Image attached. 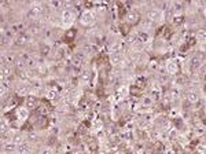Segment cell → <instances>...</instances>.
Returning <instances> with one entry per match:
<instances>
[{"label":"cell","mask_w":206,"mask_h":154,"mask_svg":"<svg viewBox=\"0 0 206 154\" xmlns=\"http://www.w3.org/2000/svg\"><path fill=\"white\" fill-rule=\"evenodd\" d=\"M76 19V10L72 8V10H63L62 11V25L65 28H69Z\"/></svg>","instance_id":"1"},{"label":"cell","mask_w":206,"mask_h":154,"mask_svg":"<svg viewBox=\"0 0 206 154\" xmlns=\"http://www.w3.org/2000/svg\"><path fill=\"white\" fill-rule=\"evenodd\" d=\"M95 19V12L94 11H84L83 14H81V18H80V22L83 23V25H91L92 22Z\"/></svg>","instance_id":"2"},{"label":"cell","mask_w":206,"mask_h":154,"mask_svg":"<svg viewBox=\"0 0 206 154\" xmlns=\"http://www.w3.org/2000/svg\"><path fill=\"white\" fill-rule=\"evenodd\" d=\"M28 41H29V39H28L26 35H23L22 32H19V33H18V36L15 37V40H14V44L21 47V46H25Z\"/></svg>","instance_id":"3"},{"label":"cell","mask_w":206,"mask_h":154,"mask_svg":"<svg viewBox=\"0 0 206 154\" xmlns=\"http://www.w3.org/2000/svg\"><path fill=\"white\" fill-rule=\"evenodd\" d=\"M162 15V11L159 10V8H151V10L148 11V18L151 19V21H158L159 18Z\"/></svg>","instance_id":"4"},{"label":"cell","mask_w":206,"mask_h":154,"mask_svg":"<svg viewBox=\"0 0 206 154\" xmlns=\"http://www.w3.org/2000/svg\"><path fill=\"white\" fill-rule=\"evenodd\" d=\"M137 21H139V12H137V11H129V12L127 14V22L128 23L133 25V23H136Z\"/></svg>","instance_id":"5"},{"label":"cell","mask_w":206,"mask_h":154,"mask_svg":"<svg viewBox=\"0 0 206 154\" xmlns=\"http://www.w3.org/2000/svg\"><path fill=\"white\" fill-rule=\"evenodd\" d=\"M29 116V112H28V107H19L18 110H17V118L18 120H21V121H25Z\"/></svg>","instance_id":"6"},{"label":"cell","mask_w":206,"mask_h":154,"mask_svg":"<svg viewBox=\"0 0 206 154\" xmlns=\"http://www.w3.org/2000/svg\"><path fill=\"white\" fill-rule=\"evenodd\" d=\"M30 142H23V143H21L19 146H18V151L19 153H22V154H25V153H30L32 151V146H30Z\"/></svg>","instance_id":"7"},{"label":"cell","mask_w":206,"mask_h":154,"mask_svg":"<svg viewBox=\"0 0 206 154\" xmlns=\"http://www.w3.org/2000/svg\"><path fill=\"white\" fill-rule=\"evenodd\" d=\"M166 70H168V73H176L177 70H179V66H177V62L176 61H169L168 64H166Z\"/></svg>","instance_id":"8"},{"label":"cell","mask_w":206,"mask_h":154,"mask_svg":"<svg viewBox=\"0 0 206 154\" xmlns=\"http://www.w3.org/2000/svg\"><path fill=\"white\" fill-rule=\"evenodd\" d=\"M132 46V50H133V52H140L143 50V41L140 40V39H135V41L131 44Z\"/></svg>","instance_id":"9"},{"label":"cell","mask_w":206,"mask_h":154,"mask_svg":"<svg viewBox=\"0 0 206 154\" xmlns=\"http://www.w3.org/2000/svg\"><path fill=\"white\" fill-rule=\"evenodd\" d=\"M12 142L17 144V146H19L21 143H23L25 142V135L21 132H17L15 135H14V138H12Z\"/></svg>","instance_id":"10"},{"label":"cell","mask_w":206,"mask_h":154,"mask_svg":"<svg viewBox=\"0 0 206 154\" xmlns=\"http://www.w3.org/2000/svg\"><path fill=\"white\" fill-rule=\"evenodd\" d=\"M201 58L199 57H192L190 61V68L191 69H198L199 66H201Z\"/></svg>","instance_id":"11"},{"label":"cell","mask_w":206,"mask_h":154,"mask_svg":"<svg viewBox=\"0 0 206 154\" xmlns=\"http://www.w3.org/2000/svg\"><path fill=\"white\" fill-rule=\"evenodd\" d=\"M8 76H11V66L7 64H3L1 65V79L8 77Z\"/></svg>","instance_id":"12"},{"label":"cell","mask_w":206,"mask_h":154,"mask_svg":"<svg viewBox=\"0 0 206 154\" xmlns=\"http://www.w3.org/2000/svg\"><path fill=\"white\" fill-rule=\"evenodd\" d=\"M198 99H199V96H198V94H196V92H190V94L187 95V102H188L190 105H194V103H196V102H198Z\"/></svg>","instance_id":"13"},{"label":"cell","mask_w":206,"mask_h":154,"mask_svg":"<svg viewBox=\"0 0 206 154\" xmlns=\"http://www.w3.org/2000/svg\"><path fill=\"white\" fill-rule=\"evenodd\" d=\"M37 102V98L34 95H28L26 96V107L28 109H30V107H34Z\"/></svg>","instance_id":"14"},{"label":"cell","mask_w":206,"mask_h":154,"mask_svg":"<svg viewBox=\"0 0 206 154\" xmlns=\"http://www.w3.org/2000/svg\"><path fill=\"white\" fill-rule=\"evenodd\" d=\"M14 65H15L17 70H25V68H26V61H23V59H15V62H14Z\"/></svg>","instance_id":"15"},{"label":"cell","mask_w":206,"mask_h":154,"mask_svg":"<svg viewBox=\"0 0 206 154\" xmlns=\"http://www.w3.org/2000/svg\"><path fill=\"white\" fill-rule=\"evenodd\" d=\"M26 139H28V142H30V143H36V142H39V135H37L36 132L30 131V132L26 135Z\"/></svg>","instance_id":"16"},{"label":"cell","mask_w":206,"mask_h":154,"mask_svg":"<svg viewBox=\"0 0 206 154\" xmlns=\"http://www.w3.org/2000/svg\"><path fill=\"white\" fill-rule=\"evenodd\" d=\"M15 146L17 144L11 140V142H7V143L4 144V147H3V150L4 151H7V153H12V151H15Z\"/></svg>","instance_id":"17"},{"label":"cell","mask_w":206,"mask_h":154,"mask_svg":"<svg viewBox=\"0 0 206 154\" xmlns=\"http://www.w3.org/2000/svg\"><path fill=\"white\" fill-rule=\"evenodd\" d=\"M113 52H117V54H122L124 52V43L118 41L113 46Z\"/></svg>","instance_id":"18"},{"label":"cell","mask_w":206,"mask_h":154,"mask_svg":"<svg viewBox=\"0 0 206 154\" xmlns=\"http://www.w3.org/2000/svg\"><path fill=\"white\" fill-rule=\"evenodd\" d=\"M47 70H48V66H45L44 64H39L36 66L37 75H45V73H47Z\"/></svg>","instance_id":"19"},{"label":"cell","mask_w":206,"mask_h":154,"mask_svg":"<svg viewBox=\"0 0 206 154\" xmlns=\"http://www.w3.org/2000/svg\"><path fill=\"white\" fill-rule=\"evenodd\" d=\"M41 32V28L37 26V25H32V26L29 28V33L32 35V36H39Z\"/></svg>","instance_id":"20"},{"label":"cell","mask_w":206,"mask_h":154,"mask_svg":"<svg viewBox=\"0 0 206 154\" xmlns=\"http://www.w3.org/2000/svg\"><path fill=\"white\" fill-rule=\"evenodd\" d=\"M111 62L113 64H116V65H118L120 62H121V59H122V57H121V54H117V52H113L111 54Z\"/></svg>","instance_id":"21"},{"label":"cell","mask_w":206,"mask_h":154,"mask_svg":"<svg viewBox=\"0 0 206 154\" xmlns=\"http://www.w3.org/2000/svg\"><path fill=\"white\" fill-rule=\"evenodd\" d=\"M48 54H50V46H48V44H41V46H40V55L47 57Z\"/></svg>","instance_id":"22"},{"label":"cell","mask_w":206,"mask_h":154,"mask_svg":"<svg viewBox=\"0 0 206 154\" xmlns=\"http://www.w3.org/2000/svg\"><path fill=\"white\" fill-rule=\"evenodd\" d=\"M28 92H29V87L28 85H22V87H19V90H18V94L22 96H26Z\"/></svg>","instance_id":"23"},{"label":"cell","mask_w":206,"mask_h":154,"mask_svg":"<svg viewBox=\"0 0 206 154\" xmlns=\"http://www.w3.org/2000/svg\"><path fill=\"white\" fill-rule=\"evenodd\" d=\"M45 96H47V99H51V101H54V99L56 98V91H55V90H48L47 94H45Z\"/></svg>","instance_id":"24"},{"label":"cell","mask_w":206,"mask_h":154,"mask_svg":"<svg viewBox=\"0 0 206 154\" xmlns=\"http://www.w3.org/2000/svg\"><path fill=\"white\" fill-rule=\"evenodd\" d=\"M90 79H91V72L85 70L84 73H83V76H81V81H83V83H88Z\"/></svg>","instance_id":"25"},{"label":"cell","mask_w":206,"mask_h":154,"mask_svg":"<svg viewBox=\"0 0 206 154\" xmlns=\"http://www.w3.org/2000/svg\"><path fill=\"white\" fill-rule=\"evenodd\" d=\"M128 59H129V62H137L140 59V55H139V52H132Z\"/></svg>","instance_id":"26"},{"label":"cell","mask_w":206,"mask_h":154,"mask_svg":"<svg viewBox=\"0 0 206 154\" xmlns=\"http://www.w3.org/2000/svg\"><path fill=\"white\" fill-rule=\"evenodd\" d=\"M181 10H183V4H181V3H174V8H173L174 14L179 15L180 12H181Z\"/></svg>","instance_id":"27"},{"label":"cell","mask_w":206,"mask_h":154,"mask_svg":"<svg viewBox=\"0 0 206 154\" xmlns=\"http://www.w3.org/2000/svg\"><path fill=\"white\" fill-rule=\"evenodd\" d=\"M18 75H19V79H21L22 81H26L28 77H29V76H28V73L25 72V70H18Z\"/></svg>","instance_id":"28"},{"label":"cell","mask_w":206,"mask_h":154,"mask_svg":"<svg viewBox=\"0 0 206 154\" xmlns=\"http://www.w3.org/2000/svg\"><path fill=\"white\" fill-rule=\"evenodd\" d=\"M103 128V125H102V121H99V120H95L94 121V129L95 131H99V129H102Z\"/></svg>","instance_id":"29"},{"label":"cell","mask_w":206,"mask_h":154,"mask_svg":"<svg viewBox=\"0 0 206 154\" xmlns=\"http://www.w3.org/2000/svg\"><path fill=\"white\" fill-rule=\"evenodd\" d=\"M11 43V40H10V37H6V36H1V46L4 47V46H8Z\"/></svg>","instance_id":"30"},{"label":"cell","mask_w":206,"mask_h":154,"mask_svg":"<svg viewBox=\"0 0 206 154\" xmlns=\"http://www.w3.org/2000/svg\"><path fill=\"white\" fill-rule=\"evenodd\" d=\"M76 58L79 59V61H83V59L85 58V52L84 51H79V52L76 54Z\"/></svg>","instance_id":"31"},{"label":"cell","mask_w":206,"mask_h":154,"mask_svg":"<svg viewBox=\"0 0 206 154\" xmlns=\"http://www.w3.org/2000/svg\"><path fill=\"white\" fill-rule=\"evenodd\" d=\"M196 37L199 39V40H205V29L199 30V32H198V35H196Z\"/></svg>","instance_id":"32"},{"label":"cell","mask_w":206,"mask_h":154,"mask_svg":"<svg viewBox=\"0 0 206 154\" xmlns=\"http://www.w3.org/2000/svg\"><path fill=\"white\" fill-rule=\"evenodd\" d=\"M92 46H91V44H85L84 46V52H87V54H90L91 51H92Z\"/></svg>","instance_id":"33"},{"label":"cell","mask_w":206,"mask_h":154,"mask_svg":"<svg viewBox=\"0 0 206 154\" xmlns=\"http://www.w3.org/2000/svg\"><path fill=\"white\" fill-rule=\"evenodd\" d=\"M177 96H179V88H174L172 91V99H177Z\"/></svg>","instance_id":"34"},{"label":"cell","mask_w":206,"mask_h":154,"mask_svg":"<svg viewBox=\"0 0 206 154\" xmlns=\"http://www.w3.org/2000/svg\"><path fill=\"white\" fill-rule=\"evenodd\" d=\"M181 21H183V18H181V17H179V15H176L173 18V22H174V23H177V25H179V23H181Z\"/></svg>","instance_id":"35"},{"label":"cell","mask_w":206,"mask_h":154,"mask_svg":"<svg viewBox=\"0 0 206 154\" xmlns=\"http://www.w3.org/2000/svg\"><path fill=\"white\" fill-rule=\"evenodd\" d=\"M143 105H146V106L151 105V98H143Z\"/></svg>","instance_id":"36"},{"label":"cell","mask_w":206,"mask_h":154,"mask_svg":"<svg viewBox=\"0 0 206 154\" xmlns=\"http://www.w3.org/2000/svg\"><path fill=\"white\" fill-rule=\"evenodd\" d=\"M159 90V83L158 81H154L153 83V91H158Z\"/></svg>","instance_id":"37"},{"label":"cell","mask_w":206,"mask_h":154,"mask_svg":"<svg viewBox=\"0 0 206 154\" xmlns=\"http://www.w3.org/2000/svg\"><path fill=\"white\" fill-rule=\"evenodd\" d=\"M196 150H198L199 153H205V144H199V146L196 147Z\"/></svg>","instance_id":"38"},{"label":"cell","mask_w":206,"mask_h":154,"mask_svg":"<svg viewBox=\"0 0 206 154\" xmlns=\"http://www.w3.org/2000/svg\"><path fill=\"white\" fill-rule=\"evenodd\" d=\"M74 33H76V30H69L66 36H68L69 39H73V37H74Z\"/></svg>","instance_id":"39"},{"label":"cell","mask_w":206,"mask_h":154,"mask_svg":"<svg viewBox=\"0 0 206 154\" xmlns=\"http://www.w3.org/2000/svg\"><path fill=\"white\" fill-rule=\"evenodd\" d=\"M47 113V109L45 107H40V114H45Z\"/></svg>","instance_id":"40"},{"label":"cell","mask_w":206,"mask_h":154,"mask_svg":"<svg viewBox=\"0 0 206 154\" xmlns=\"http://www.w3.org/2000/svg\"><path fill=\"white\" fill-rule=\"evenodd\" d=\"M41 151H43V153H50V151H51V150H50V149H43Z\"/></svg>","instance_id":"41"}]
</instances>
